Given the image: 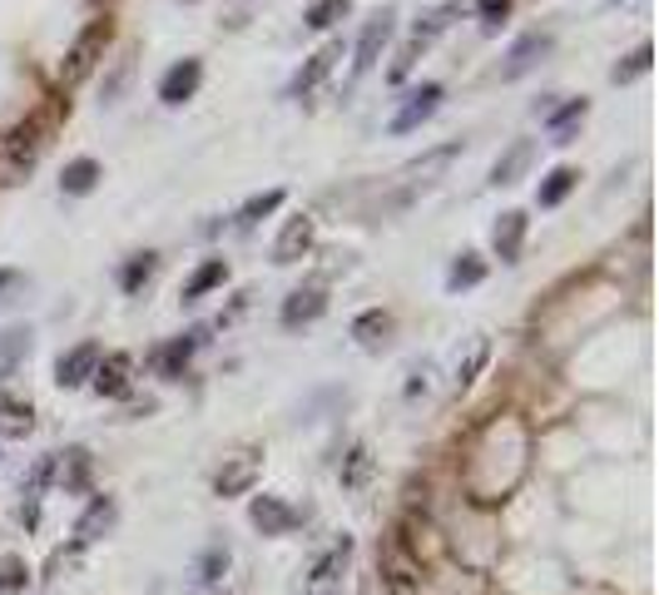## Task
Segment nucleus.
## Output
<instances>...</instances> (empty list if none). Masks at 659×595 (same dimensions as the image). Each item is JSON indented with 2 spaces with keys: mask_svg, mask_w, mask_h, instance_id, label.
Here are the masks:
<instances>
[{
  "mask_svg": "<svg viewBox=\"0 0 659 595\" xmlns=\"http://www.w3.org/2000/svg\"><path fill=\"white\" fill-rule=\"evenodd\" d=\"M154 269H159V259H154V253H134V259L119 269V288H124V293H140L144 283L154 278Z\"/></svg>",
  "mask_w": 659,
  "mask_h": 595,
  "instance_id": "obj_26",
  "label": "nucleus"
},
{
  "mask_svg": "<svg viewBox=\"0 0 659 595\" xmlns=\"http://www.w3.org/2000/svg\"><path fill=\"white\" fill-rule=\"evenodd\" d=\"M323 308H327L323 288H298V293H288V304H283V323L288 328L313 323V318H323Z\"/></svg>",
  "mask_w": 659,
  "mask_h": 595,
  "instance_id": "obj_18",
  "label": "nucleus"
},
{
  "mask_svg": "<svg viewBox=\"0 0 659 595\" xmlns=\"http://www.w3.org/2000/svg\"><path fill=\"white\" fill-rule=\"evenodd\" d=\"M259 472H263L259 452H238V456H228V462L218 466L214 491H218V497H249L253 481H259Z\"/></svg>",
  "mask_w": 659,
  "mask_h": 595,
  "instance_id": "obj_6",
  "label": "nucleus"
},
{
  "mask_svg": "<svg viewBox=\"0 0 659 595\" xmlns=\"http://www.w3.org/2000/svg\"><path fill=\"white\" fill-rule=\"evenodd\" d=\"M25 581H31V566H25L21 556H5V561H0V595L25 591Z\"/></svg>",
  "mask_w": 659,
  "mask_h": 595,
  "instance_id": "obj_33",
  "label": "nucleus"
},
{
  "mask_svg": "<svg viewBox=\"0 0 659 595\" xmlns=\"http://www.w3.org/2000/svg\"><path fill=\"white\" fill-rule=\"evenodd\" d=\"M551 50V35H526V40L511 50V66H506V80H516V75H526L530 66H536V55H546Z\"/></svg>",
  "mask_w": 659,
  "mask_h": 595,
  "instance_id": "obj_24",
  "label": "nucleus"
},
{
  "mask_svg": "<svg viewBox=\"0 0 659 595\" xmlns=\"http://www.w3.org/2000/svg\"><path fill=\"white\" fill-rule=\"evenodd\" d=\"M278 204H283V189H268V194L249 199V204L238 209V218H233V224H238V228H253V224H259V218H268Z\"/></svg>",
  "mask_w": 659,
  "mask_h": 595,
  "instance_id": "obj_30",
  "label": "nucleus"
},
{
  "mask_svg": "<svg viewBox=\"0 0 659 595\" xmlns=\"http://www.w3.org/2000/svg\"><path fill=\"white\" fill-rule=\"evenodd\" d=\"M313 238H317V224L308 214L288 218V224H283V234H278V243H273V259H278V263H298L308 249H313Z\"/></svg>",
  "mask_w": 659,
  "mask_h": 595,
  "instance_id": "obj_11",
  "label": "nucleus"
},
{
  "mask_svg": "<svg viewBox=\"0 0 659 595\" xmlns=\"http://www.w3.org/2000/svg\"><path fill=\"white\" fill-rule=\"evenodd\" d=\"M456 15H462V0H446V5H436V11H427V15H422V25H417V35H411V40H407V50H402V60H397V66H392V80H402V75H407V70H411V60H417V55H422L427 45H432L436 35H442L446 25L456 21Z\"/></svg>",
  "mask_w": 659,
  "mask_h": 595,
  "instance_id": "obj_3",
  "label": "nucleus"
},
{
  "mask_svg": "<svg viewBox=\"0 0 659 595\" xmlns=\"http://www.w3.org/2000/svg\"><path fill=\"white\" fill-rule=\"evenodd\" d=\"M60 487H65V491H85L89 487V452H85V447H70V452L60 456Z\"/></svg>",
  "mask_w": 659,
  "mask_h": 595,
  "instance_id": "obj_20",
  "label": "nucleus"
},
{
  "mask_svg": "<svg viewBox=\"0 0 659 595\" xmlns=\"http://www.w3.org/2000/svg\"><path fill=\"white\" fill-rule=\"evenodd\" d=\"M224 571H228V546L218 542V546H208V551L199 556V585H214Z\"/></svg>",
  "mask_w": 659,
  "mask_h": 595,
  "instance_id": "obj_34",
  "label": "nucleus"
},
{
  "mask_svg": "<svg viewBox=\"0 0 659 595\" xmlns=\"http://www.w3.org/2000/svg\"><path fill=\"white\" fill-rule=\"evenodd\" d=\"M95 362H99V343L70 347V353H60V362H55V382H60V388H85V382L95 378Z\"/></svg>",
  "mask_w": 659,
  "mask_h": 595,
  "instance_id": "obj_10",
  "label": "nucleus"
},
{
  "mask_svg": "<svg viewBox=\"0 0 659 595\" xmlns=\"http://www.w3.org/2000/svg\"><path fill=\"white\" fill-rule=\"evenodd\" d=\"M487 357H491V343L487 337H471V347H466V357L456 362V392H466L476 382V372L487 368Z\"/></svg>",
  "mask_w": 659,
  "mask_h": 595,
  "instance_id": "obj_23",
  "label": "nucleus"
},
{
  "mask_svg": "<svg viewBox=\"0 0 659 595\" xmlns=\"http://www.w3.org/2000/svg\"><path fill=\"white\" fill-rule=\"evenodd\" d=\"M506 11H511V0H481V21L487 25H496Z\"/></svg>",
  "mask_w": 659,
  "mask_h": 595,
  "instance_id": "obj_38",
  "label": "nucleus"
},
{
  "mask_svg": "<svg viewBox=\"0 0 659 595\" xmlns=\"http://www.w3.org/2000/svg\"><path fill=\"white\" fill-rule=\"evenodd\" d=\"M347 11H352V0H313L308 5V31H333Z\"/></svg>",
  "mask_w": 659,
  "mask_h": 595,
  "instance_id": "obj_28",
  "label": "nucleus"
},
{
  "mask_svg": "<svg viewBox=\"0 0 659 595\" xmlns=\"http://www.w3.org/2000/svg\"><path fill=\"white\" fill-rule=\"evenodd\" d=\"M199 80H204V66H199V60H179V66L164 70L159 99H164V105H184V99H194Z\"/></svg>",
  "mask_w": 659,
  "mask_h": 595,
  "instance_id": "obj_12",
  "label": "nucleus"
},
{
  "mask_svg": "<svg viewBox=\"0 0 659 595\" xmlns=\"http://www.w3.org/2000/svg\"><path fill=\"white\" fill-rule=\"evenodd\" d=\"M575 179H580L575 169H551V174H546V185H541V194H536V204H541V209H555V204H561V199L575 189Z\"/></svg>",
  "mask_w": 659,
  "mask_h": 595,
  "instance_id": "obj_27",
  "label": "nucleus"
},
{
  "mask_svg": "<svg viewBox=\"0 0 659 595\" xmlns=\"http://www.w3.org/2000/svg\"><path fill=\"white\" fill-rule=\"evenodd\" d=\"M436 105H442V85H436V80H427L422 90H411V95L397 105V115H392V134H411L422 119L436 115Z\"/></svg>",
  "mask_w": 659,
  "mask_h": 595,
  "instance_id": "obj_8",
  "label": "nucleus"
},
{
  "mask_svg": "<svg viewBox=\"0 0 659 595\" xmlns=\"http://www.w3.org/2000/svg\"><path fill=\"white\" fill-rule=\"evenodd\" d=\"M649 60H655V50H649V45H639L635 55H625V66H615V85H625V80L645 75V70H649Z\"/></svg>",
  "mask_w": 659,
  "mask_h": 595,
  "instance_id": "obj_35",
  "label": "nucleus"
},
{
  "mask_svg": "<svg viewBox=\"0 0 659 595\" xmlns=\"http://www.w3.org/2000/svg\"><path fill=\"white\" fill-rule=\"evenodd\" d=\"M109 35H115V25L99 15V21H89L85 31L75 35V45H70V55H65V66H60V85H80V80L89 75V70L105 60V45H109Z\"/></svg>",
  "mask_w": 659,
  "mask_h": 595,
  "instance_id": "obj_2",
  "label": "nucleus"
},
{
  "mask_svg": "<svg viewBox=\"0 0 659 595\" xmlns=\"http://www.w3.org/2000/svg\"><path fill=\"white\" fill-rule=\"evenodd\" d=\"M11 283H21V273H11V269H5V273H0V293L11 288Z\"/></svg>",
  "mask_w": 659,
  "mask_h": 595,
  "instance_id": "obj_39",
  "label": "nucleus"
},
{
  "mask_svg": "<svg viewBox=\"0 0 659 595\" xmlns=\"http://www.w3.org/2000/svg\"><path fill=\"white\" fill-rule=\"evenodd\" d=\"M115 516H119V511H115V501H109V497H95V501H89V507H85V516L75 521V542H80V546L99 542V536H105V531L115 526Z\"/></svg>",
  "mask_w": 659,
  "mask_h": 595,
  "instance_id": "obj_17",
  "label": "nucleus"
},
{
  "mask_svg": "<svg viewBox=\"0 0 659 595\" xmlns=\"http://www.w3.org/2000/svg\"><path fill=\"white\" fill-rule=\"evenodd\" d=\"M526 164H530V144L516 140L496 164H491V185H516L520 174H526Z\"/></svg>",
  "mask_w": 659,
  "mask_h": 595,
  "instance_id": "obj_19",
  "label": "nucleus"
},
{
  "mask_svg": "<svg viewBox=\"0 0 659 595\" xmlns=\"http://www.w3.org/2000/svg\"><path fill=\"white\" fill-rule=\"evenodd\" d=\"M228 278V263L224 259H208V263H199L194 269V278L184 283V304H194V298H204L208 288H218V283Z\"/></svg>",
  "mask_w": 659,
  "mask_h": 595,
  "instance_id": "obj_22",
  "label": "nucleus"
},
{
  "mask_svg": "<svg viewBox=\"0 0 659 595\" xmlns=\"http://www.w3.org/2000/svg\"><path fill=\"white\" fill-rule=\"evenodd\" d=\"M249 521L263 531V536H288L298 521H303V511L298 507H288L283 497H253V507H249Z\"/></svg>",
  "mask_w": 659,
  "mask_h": 595,
  "instance_id": "obj_9",
  "label": "nucleus"
},
{
  "mask_svg": "<svg viewBox=\"0 0 659 595\" xmlns=\"http://www.w3.org/2000/svg\"><path fill=\"white\" fill-rule=\"evenodd\" d=\"M199 343H204V328H194V333H184V337H173L169 347H159V372L164 378H184V368H189V357L199 353Z\"/></svg>",
  "mask_w": 659,
  "mask_h": 595,
  "instance_id": "obj_14",
  "label": "nucleus"
},
{
  "mask_svg": "<svg viewBox=\"0 0 659 595\" xmlns=\"http://www.w3.org/2000/svg\"><path fill=\"white\" fill-rule=\"evenodd\" d=\"M392 25H397V11H378L368 25H362V35H357V60H352V75H368L372 66L382 60V45L392 40Z\"/></svg>",
  "mask_w": 659,
  "mask_h": 595,
  "instance_id": "obj_5",
  "label": "nucleus"
},
{
  "mask_svg": "<svg viewBox=\"0 0 659 595\" xmlns=\"http://www.w3.org/2000/svg\"><path fill=\"white\" fill-rule=\"evenodd\" d=\"M50 130H55V115L50 109H40V115H31L25 124H15L5 140H0V154H5V169L21 174L31 169L35 159H40V150L50 144Z\"/></svg>",
  "mask_w": 659,
  "mask_h": 595,
  "instance_id": "obj_1",
  "label": "nucleus"
},
{
  "mask_svg": "<svg viewBox=\"0 0 659 595\" xmlns=\"http://www.w3.org/2000/svg\"><path fill=\"white\" fill-rule=\"evenodd\" d=\"M387 328H392V318L382 313V308H372V313H362V318L352 323V337H357L362 347H382V343H387Z\"/></svg>",
  "mask_w": 659,
  "mask_h": 595,
  "instance_id": "obj_25",
  "label": "nucleus"
},
{
  "mask_svg": "<svg viewBox=\"0 0 659 595\" xmlns=\"http://www.w3.org/2000/svg\"><path fill=\"white\" fill-rule=\"evenodd\" d=\"M0 412H5V427H11V432H31V402H0Z\"/></svg>",
  "mask_w": 659,
  "mask_h": 595,
  "instance_id": "obj_36",
  "label": "nucleus"
},
{
  "mask_svg": "<svg viewBox=\"0 0 659 595\" xmlns=\"http://www.w3.org/2000/svg\"><path fill=\"white\" fill-rule=\"evenodd\" d=\"M368 476H372V452H368V447H362V442H357L352 447V452H347V462H343V487H362V481H368Z\"/></svg>",
  "mask_w": 659,
  "mask_h": 595,
  "instance_id": "obj_31",
  "label": "nucleus"
},
{
  "mask_svg": "<svg viewBox=\"0 0 659 595\" xmlns=\"http://www.w3.org/2000/svg\"><path fill=\"white\" fill-rule=\"evenodd\" d=\"M580 115H585V99H571L565 109H555V115H551V124H555V130H565V124H571V119H580Z\"/></svg>",
  "mask_w": 659,
  "mask_h": 595,
  "instance_id": "obj_37",
  "label": "nucleus"
},
{
  "mask_svg": "<svg viewBox=\"0 0 659 595\" xmlns=\"http://www.w3.org/2000/svg\"><path fill=\"white\" fill-rule=\"evenodd\" d=\"M491 243H496V259H501V263H516V259H520V243H526V214H520V209L501 214V224H496V234H491Z\"/></svg>",
  "mask_w": 659,
  "mask_h": 595,
  "instance_id": "obj_15",
  "label": "nucleus"
},
{
  "mask_svg": "<svg viewBox=\"0 0 659 595\" xmlns=\"http://www.w3.org/2000/svg\"><path fill=\"white\" fill-rule=\"evenodd\" d=\"M481 278H487V263L476 259V253H462L452 263V273H446V288H476Z\"/></svg>",
  "mask_w": 659,
  "mask_h": 595,
  "instance_id": "obj_29",
  "label": "nucleus"
},
{
  "mask_svg": "<svg viewBox=\"0 0 659 595\" xmlns=\"http://www.w3.org/2000/svg\"><path fill=\"white\" fill-rule=\"evenodd\" d=\"M347 561H352V536H343V542H337L333 551L303 575V595H343Z\"/></svg>",
  "mask_w": 659,
  "mask_h": 595,
  "instance_id": "obj_4",
  "label": "nucleus"
},
{
  "mask_svg": "<svg viewBox=\"0 0 659 595\" xmlns=\"http://www.w3.org/2000/svg\"><path fill=\"white\" fill-rule=\"evenodd\" d=\"M456 154H462V144H442V150H432L427 159L407 164V169H402V179H407V185H402V194L392 199V204H407V199L417 194V189H432V185H436V174H442L446 164L456 159Z\"/></svg>",
  "mask_w": 659,
  "mask_h": 595,
  "instance_id": "obj_7",
  "label": "nucleus"
},
{
  "mask_svg": "<svg viewBox=\"0 0 659 595\" xmlns=\"http://www.w3.org/2000/svg\"><path fill=\"white\" fill-rule=\"evenodd\" d=\"M333 60H343V45H323V50H317L313 60H308L303 70H298V80H292V95H298V99H308V95H313V90L327 80V70H333Z\"/></svg>",
  "mask_w": 659,
  "mask_h": 595,
  "instance_id": "obj_16",
  "label": "nucleus"
},
{
  "mask_svg": "<svg viewBox=\"0 0 659 595\" xmlns=\"http://www.w3.org/2000/svg\"><path fill=\"white\" fill-rule=\"evenodd\" d=\"M31 347V328H11V333H0V372H11L21 362V353Z\"/></svg>",
  "mask_w": 659,
  "mask_h": 595,
  "instance_id": "obj_32",
  "label": "nucleus"
},
{
  "mask_svg": "<svg viewBox=\"0 0 659 595\" xmlns=\"http://www.w3.org/2000/svg\"><path fill=\"white\" fill-rule=\"evenodd\" d=\"M99 185V164L95 159H70L65 164V174H60V189H65V194H89V189Z\"/></svg>",
  "mask_w": 659,
  "mask_h": 595,
  "instance_id": "obj_21",
  "label": "nucleus"
},
{
  "mask_svg": "<svg viewBox=\"0 0 659 595\" xmlns=\"http://www.w3.org/2000/svg\"><path fill=\"white\" fill-rule=\"evenodd\" d=\"M95 392L99 397H124L130 392V357L124 353H109V357H99L95 362Z\"/></svg>",
  "mask_w": 659,
  "mask_h": 595,
  "instance_id": "obj_13",
  "label": "nucleus"
}]
</instances>
